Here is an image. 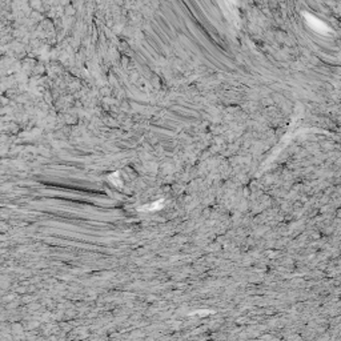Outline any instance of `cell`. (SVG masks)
Segmentation results:
<instances>
[{"mask_svg":"<svg viewBox=\"0 0 341 341\" xmlns=\"http://www.w3.org/2000/svg\"><path fill=\"white\" fill-rule=\"evenodd\" d=\"M304 18L305 20H307L309 27L312 28L314 32L321 33V35H329V33L332 32V29L328 27L327 24L323 23L321 20H318V19H316L314 16H312V15L304 14Z\"/></svg>","mask_w":341,"mask_h":341,"instance_id":"1","label":"cell"}]
</instances>
